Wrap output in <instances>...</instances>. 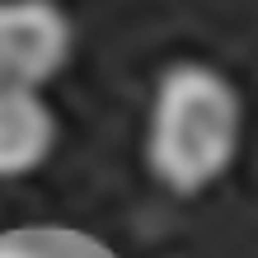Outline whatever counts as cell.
I'll use <instances>...</instances> for the list:
<instances>
[{
	"label": "cell",
	"mask_w": 258,
	"mask_h": 258,
	"mask_svg": "<svg viewBox=\"0 0 258 258\" xmlns=\"http://www.w3.org/2000/svg\"><path fill=\"white\" fill-rule=\"evenodd\" d=\"M239 127H244L239 94L216 66H169L155 85L146 127L150 174L169 192H202L230 169L239 150Z\"/></svg>",
	"instance_id": "1"
},
{
	"label": "cell",
	"mask_w": 258,
	"mask_h": 258,
	"mask_svg": "<svg viewBox=\"0 0 258 258\" xmlns=\"http://www.w3.org/2000/svg\"><path fill=\"white\" fill-rule=\"evenodd\" d=\"M71 61V19L56 0H0V89H42Z\"/></svg>",
	"instance_id": "2"
},
{
	"label": "cell",
	"mask_w": 258,
	"mask_h": 258,
	"mask_svg": "<svg viewBox=\"0 0 258 258\" xmlns=\"http://www.w3.org/2000/svg\"><path fill=\"white\" fill-rule=\"evenodd\" d=\"M56 146V113L38 89H0V178L33 174Z\"/></svg>",
	"instance_id": "3"
},
{
	"label": "cell",
	"mask_w": 258,
	"mask_h": 258,
	"mask_svg": "<svg viewBox=\"0 0 258 258\" xmlns=\"http://www.w3.org/2000/svg\"><path fill=\"white\" fill-rule=\"evenodd\" d=\"M0 258H42V249L28 244L24 235H0Z\"/></svg>",
	"instance_id": "4"
}]
</instances>
